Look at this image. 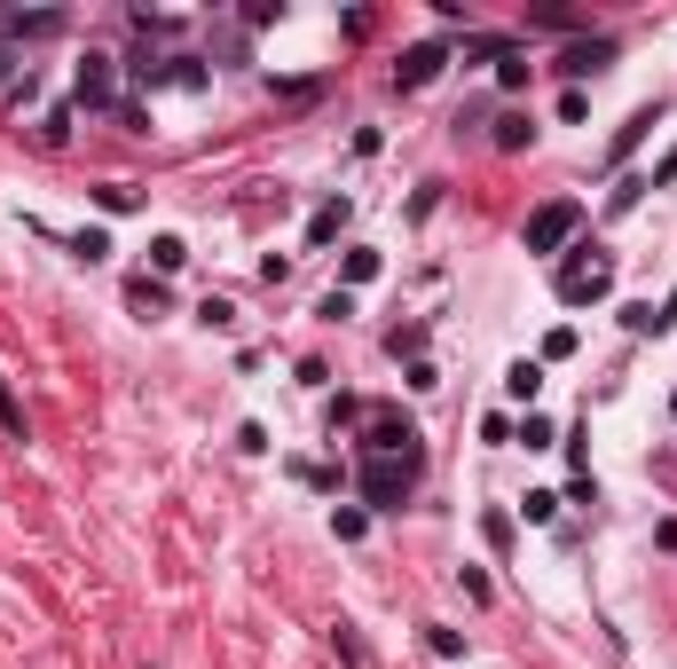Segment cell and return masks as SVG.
I'll use <instances>...</instances> for the list:
<instances>
[{"label": "cell", "instance_id": "obj_5", "mask_svg": "<svg viewBox=\"0 0 677 669\" xmlns=\"http://www.w3.org/2000/svg\"><path fill=\"white\" fill-rule=\"evenodd\" d=\"M362 457H402V464L418 473V464H426L418 425H410V418H394V410H370V425H362Z\"/></svg>", "mask_w": 677, "mask_h": 669}, {"label": "cell", "instance_id": "obj_3", "mask_svg": "<svg viewBox=\"0 0 677 669\" xmlns=\"http://www.w3.org/2000/svg\"><path fill=\"white\" fill-rule=\"evenodd\" d=\"M606 292H615V260L599 245H575V260H559V299L583 308V299H606Z\"/></svg>", "mask_w": 677, "mask_h": 669}, {"label": "cell", "instance_id": "obj_29", "mask_svg": "<svg viewBox=\"0 0 677 669\" xmlns=\"http://www.w3.org/2000/svg\"><path fill=\"white\" fill-rule=\"evenodd\" d=\"M197 323H206V331H229V323H236V308H229V299H206V308H197Z\"/></svg>", "mask_w": 677, "mask_h": 669}, {"label": "cell", "instance_id": "obj_7", "mask_svg": "<svg viewBox=\"0 0 677 669\" xmlns=\"http://www.w3.org/2000/svg\"><path fill=\"white\" fill-rule=\"evenodd\" d=\"M442 63H450V48H442V40H410V48L394 55V87H402V95H418V87L442 79Z\"/></svg>", "mask_w": 677, "mask_h": 669}, {"label": "cell", "instance_id": "obj_4", "mask_svg": "<svg viewBox=\"0 0 677 669\" xmlns=\"http://www.w3.org/2000/svg\"><path fill=\"white\" fill-rule=\"evenodd\" d=\"M72 103H79V111H111V119L126 111V95H119V63H111V55H95V48L79 55V72H72Z\"/></svg>", "mask_w": 677, "mask_h": 669}, {"label": "cell", "instance_id": "obj_20", "mask_svg": "<svg viewBox=\"0 0 677 669\" xmlns=\"http://www.w3.org/2000/svg\"><path fill=\"white\" fill-rule=\"evenodd\" d=\"M0 433H9V442H24V433H32V425H24V401L9 394V379H0Z\"/></svg>", "mask_w": 677, "mask_h": 669}, {"label": "cell", "instance_id": "obj_10", "mask_svg": "<svg viewBox=\"0 0 677 669\" xmlns=\"http://www.w3.org/2000/svg\"><path fill=\"white\" fill-rule=\"evenodd\" d=\"M347 213H355L347 197H331V206H316V221H308V252H323V245L338 237V228H347Z\"/></svg>", "mask_w": 677, "mask_h": 669}, {"label": "cell", "instance_id": "obj_15", "mask_svg": "<svg viewBox=\"0 0 677 669\" xmlns=\"http://www.w3.org/2000/svg\"><path fill=\"white\" fill-rule=\"evenodd\" d=\"M528 143H536V119L528 111H504L496 119V150H528Z\"/></svg>", "mask_w": 677, "mask_h": 669}, {"label": "cell", "instance_id": "obj_24", "mask_svg": "<svg viewBox=\"0 0 677 669\" xmlns=\"http://www.w3.org/2000/svg\"><path fill=\"white\" fill-rule=\"evenodd\" d=\"M481 535H489L496 552H513V512H481Z\"/></svg>", "mask_w": 677, "mask_h": 669}, {"label": "cell", "instance_id": "obj_23", "mask_svg": "<svg viewBox=\"0 0 677 669\" xmlns=\"http://www.w3.org/2000/svg\"><path fill=\"white\" fill-rule=\"evenodd\" d=\"M316 315H323V323H347V315H355V292H347V284L323 292V308H316Z\"/></svg>", "mask_w": 677, "mask_h": 669}, {"label": "cell", "instance_id": "obj_8", "mask_svg": "<svg viewBox=\"0 0 677 669\" xmlns=\"http://www.w3.org/2000/svg\"><path fill=\"white\" fill-rule=\"evenodd\" d=\"M606 63H615V32H599V40H575V48H559V63L552 72L567 79V87H583V79H599Z\"/></svg>", "mask_w": 677, "mask_h": 669}, {"label": "cell", "instance_id": "obj_13", "mask_svg": "<svg viewBox=\"0 0 677 669\" xmlns=\"http://www.w3.org/2000/svg\"><path fill=\"white\" fill-rule=\"evenodd\" d=\"M654 126H662V111H654V103H647V111H630V119H623V134H615V150H606V158H630V150L647 143Z\"/></svg>", "mask_w": 677, "mask_h": 669}, {"label": "cell", "instance_id": "obj_32", "mask_svg": "<svg viewBox=\"0 0 677 669\" xmlns=\"http://www.w3.org/2000/svg\"><path fill=\"white\" fill-rule=\"evenodd\" d=\"M567 355H575V331L559 323V331H552V339H544V362H567Z\"/></svg>", "mask_w": 677, "mask_h": 669}, {"label": "cell", "instance_id": "obj_27", "mask_svg": "<svg viewBox=\"0 0 677 669\" xmlns=\"http://www.w3.org/2000/svg\"><path fill=\"white\" fill-rule=\"evenodd\" d=\"M63 134H72V103H56V111H48V119H40V143H48V150H56V143H63Z\"/></svg>", "mask_w": 677, "mask_h": 669}, {"label": "cell", "instance_id": "obj_17", "mask_svg": "<svg viewBox=\"0 0 677 669\" xmlns=\"http://www.w3.org/2000/svg\"><path fill=\"white\" fill-rule=\"evenodd\" d=\"M513 442H520V449H552L559 433H552V418H536V410H528V418L513 425Z\"/></svg>", "mask_w": 677, "mask_h": 669}, {"label": "cell", "instance_id": "obj_30", "mask_svg": "<svg viewBox=\"0 0 677 669\" xmlns=\"http://www.w3.org/2000/svg\"><path fill=\"white\" fill-rule=\"evenodd\" d=\"M457 583H465V598H481V607H489V598H496V591H489V575H481V567H457Z\"/></svg>", "mask_w": 677, "mask_h": 669}, {"label": "cell", "instance_id": "obj_1", "mask_svg": "<svg viewBox=\"0 0 677 669\" xmlns=\"http://www.w3.org/2000/svg\"><path fill=\"white\" fill-rule=\"evenodd\" d=\"M355 488H362V512H402V496L418 488V473L402 457H362L355 464Z\"/></svg>", "mask_w": 677, "mask_h": 669}, {"label": "cell", "instance_id": "obj_18", "mask_svg": "<svg viewBox=\"0 0 677 669\" xmlns=\"http://www.w3.org/2000/svg\"><path fill=\"white\" fill-rule=\"evenodd\" d=\"M362 528H370L362 505H338V512H331V535H338V544H362Z\"/></svg>", "mask_w": 677, "mask_h": 669}, {"label": "cell", "instance_id": "obj_11", "mask_svg": "<svg viewBox=\"0 0 677 669\" xmlns=\"http://www.w3.org/2000/svg\"><path fill=\"white\" fill-rule=\"evenodd\" d=\"M504 394H513V401H528V410H536V394H544V362H513V371H504Z\"/></svg>", "mask_w": 677, "mask_h": 669}, {"label": "cell", "instance_id": "obj_31", "mask_svg": "<svg viewBox=\"0 0 677 669\" xmlns=\"http://www.w3.org/2000/svg\"><path fill=\"white\" fill-rule=\"evenodd\" d=\"M426 646L442 654V661H457V654H465V639H457V630H426Z\"/></svg>", "mask_w": 677, "mask_h": 669}, {"label": "cell", "instance_id": "obj_6", "mask_svg": "<svg viewBox=\"0 0 677 669\" xmlns=\"http://www.w3.org/2000/svg\"><path fill=\"white\" fill-rule=\"evenodd\" d=\"M126 79H134V87H206L213 72H206L197 55H150V48H143V55L126 63Z\"/></svg>", "mask_w": 677, "mask_h": 669}, {"label": "cell", "instance_id": "obj_26", "mask_svg": "<svg viewBox=\"0 0 677 669\" xmlns=\"http://www.w3.org/2000/svg\"><path fill=\"white\" fill-rule=\"evenodd\" d=\"M72 252H79V260H111V237H103V228H79Z\"/></svg>", "mask_w": 677, "mask_h": 669}, {"label": "cell", "instance_id": "obj_19", "mask_svg": "<svg viewBox=\"0 0 677 669\" xmlns=\"http://www.w3.org/2000/svg\"><path fill=\"white\" fill-rule=\"evenodd\" d=\"M182 260H189V245H182V237H150V268H158V276H174Z\"/></svg>", "mask_w": 677, "mask_h": 669}, {"label": "cell", "instance_id": "obj_2", "mask_svg": "<svg viewBox=\"0 0 677 669\" xmlns=\"http://www.w3.org/2000/svg\"><path fill=\"white\" fill-rule=\"evenodd\" d=\"M583 228V197H544V206L528 213V228H520V245L528 252H567V237Z\"/></svg>", "mask_w": 677, "mask_h": 669}, {"label": "cell", "instance_id": "obj_33", "mask_svg": "<svg viewBox=\"0 0 677 669\" xmlns=\"http://www.w3.org/2000/svg\"><path fill=\"white\" fill-rule=\"evenodd\" d=\"M669 418H677V394H669Z\"/></svg>", "mask_w": 677, "mask_h": 669}, {"label": "cell", "instance_id": "obj_9", "mask_svg": "<svg viewBox=\"0 0 677 669\" xmlns=\"http://www.w3.org/2000/svg\"><path fill=\"white\" fill-rule=\"evenodd\" d=\"M669 315H677V292H662V299H630V308H623V331L654 339V331H669Z\"/></svg>", "mask_w": 677, "mask_h": 669}, {"label": "cell", "instance_id": "obj_28", "mask_svg": "<svg viewBox=\"0 0 677 669\" xmlns=\"http://www.w3.org/2000/svg\"><path fill=\"white\" fill-rule=\"evenodd\" d=\"M386 347H394V355H410V362H418V347H426V323H410V331H386Z\"/></svg>", "mask_w": 677, "mask_h": 669}, {"label": "cell", "instance_id": "obj_21", "mask_svg": "<svg viewBox=\"0 0 677 669\" xmlns=\"http://www.w3.org/2000/svg\"><path fill=\"white\" fill-rule=\"evenodd\" d=\"M528 24H544V32H575L583 16H575V9H559V0H544V9H528Z\"/></svg>", "mask_w": 677, "mask_h": 669}, {"label": "cell", "instance_id": "obj_16", "mask_svg": "<svg viewBox=\"0 0 677 669\" xmlns=\"http://www.w3.org/2000/svg\"><path fill=\"white\" fill-rule=\"evenodd\" d=\"M520 520H528V528H552V520H559V496H552V488H528V496H520Z\"/></svg>", "mask_w": 677, "mask_h": 669}, {"label": "cell", "instance_id": "obj_22", "mask_svg": "<svg viewBox=\"0 0 677 669\" xmlns=\"http://www.w3.org/2000/svg\"><path fill=\"white\" fill-rule=\"evenodd\" d=\"M528 72H536V63H528V55L513 48V55H504V63H496V87H504V95H513V87H528Z\"/></svg>", "mask_w": 677, "mask_h": 669}, {"label": "cell", "instance_id": "obj_14", "mask_svg": "<svg viewBox=\"0 0 677 669\" xmlns=\"http://www.w3.org/2000/svg\"><path fill=\"white\" fill-rule=\"evenodd\" d=\"M379 268H386V252H379V245H355V252H347V292L379 284Z\"/></svg>", "mask_w": 677, "mask_h": 669}, {"label": "cell", "instance_id": "obj_25", "mask_svg": "<svg viewBox=\"0 0 677 669\" xmlns=\"http://www.w3.org/2000/svg\"><path fill=\"white\" fill-rule=\"evenodd\" d=\"M95 206H103V213H134V189L126 182H103V189H95Z\"/></svg>", "mask_w": 677, "mask_h": 669}, {"label": "cell", "instance_id": "obj_12", "mask_svg": "<svg viewBox=\"0 0 677 669\" xmlns=\"http://www.w3.org/2000/svg\"><path fill=\"white\" fill-rule=\"evenodd\" d=\"M165 299H174V292H165V276H126V308H134V315H158Z\"/></svg>", "mask_w": 677, "mask_h": 669}]
</instances>
